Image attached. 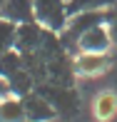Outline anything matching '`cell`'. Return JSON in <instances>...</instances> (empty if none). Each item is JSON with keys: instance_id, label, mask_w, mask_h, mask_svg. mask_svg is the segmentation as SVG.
<instances>
[{"instance_id": "8992f818", "label": "cell", "mask_w": 117, "mask_h": 122, "mask_svg": "<svg viewBox=\"0 0 117 122\" xmlns=\"http://www.w3.org/2000/svg\"><path fill=\"white\" fill-rule=\"evenodd\" d=\"M0 18L13 20L15 25L23 23H35V10H32V0H5L0 8Z\"/></svg>"}, {"instance_id": "9c48e42d", "label": "cell", "mask_w": 117, "mask_h": 122, "mask_svg": "<svg viewBox=\"0 0 117 122\" xmlns=\"http://www.w3.org/2000/svg\"><path fill=\"white\" fill-rule=\"evenodd\" d=\"M42 97L50 100V105H52L57 112H65V110H75V97H72V92L67 90H60V87H50V90L42 92Z\"/></svg>"}, {"instance_id": "5bb4252c", "label": "cell", "mask_w": 117, "mask_h": 122, "mask_svg": "<svg viewBox=\"0 0 117 122\" xmlns=\"http://www.w3.org/2000/svg\"><path fill=\"white\" fill-rule=\"evenodd\" d=\"M8 82H10V95H15V97H25L27 92H30V87H32V80H30V75H27L25 70L15 72Z\"/></svg>"}, {"instance_id": "4fadbf2b", "label": "cell", "mask_w": 117, "mask_h": 122, "mask_svg": "<svg viewBox=\"0 0 117 122\" xmlns=\"http://www.w3.org/2000/svg\"><path fill=\"white\" fill-rule=\"evenodd\" d=\"M117 112V95L112 92H102L97 100H95V115L100 120H110Z\"/></svg>"}, {"instance_id": "9a60e30c", "label": "cell", "mask_w": 117, "mask_h": 122, "mask_svg": "<svg viewBox=\"0 0 117 122\" xmlns=\"http://www.w3.org/2000/svg\"><path fill=\"white\" fill-rule=\"evenodd\" d=\"M107 30H110V37H112V42H117V8H110L107 10Z\"/></svg>"}, {"instance_id": "7c38bea8", "label": "cell", "mask_w": 117, "mask_h": 122, "mask_svg": "<svg viewBox=\"0 0 117 122\" xmlns=\"http://www.w3.org/2000/svg\"><path fill=\"white\" fill-rule=\"evenodd\" d=\"M117 8V0H67V13H82V10H110Z\"/></svg>"}, {"instance_id": "6da1fadb", "label": "cell", "mask_w": 117, "mask_h": 122, "mask_svg": "<svg viewBox=\"0 0 117 122\" xmlns=\"http://www.w3.org/2000/svg\"><path fill=\"white\" fill-rule=\"evenodd\" d=\"M105 23H107V10H82V13H72L67 18L65 30L60 32V40H62L65 47L67 45L77 47V40H80L87 30H92V27H97V25H105Z\"/></svg>"}, {"instance_id": "e0dca14e", "label": "cell", "mask_w": 117, "mask_h": 122, "mask_svg": "<svg viewBox=\"0 0 117 122\" xmlns=\"http://www.w3.org/2000/svg\"><path fill=\"white\" fill-rule=\"evenodd\" d=\"M3 3H5V0H0V8H3Z\"/></svg>"}, {"instance_id": "3957f363", "label": "cell", "mask_w": 117, "mask_h": 122, "mask_svg": "<svg viewBox=\"0 0 117 122\" xmlns=\"http://www.w3.org/2000/svg\"><path fill=\"white\" fill-rule=\"evenodd\" d=\"M23 107H25V120L27 122H50L57 117V110L50 105L47 97L42 95H32L27 92L23 97Z\"/></svg>"}, {"instance_id": "2e32d148", "label": "cell", "mask_w": 117, "mask_h": 122, "mask_svg": "<svg viewBox=\"0 0 117 122\" xmlns=\"http://www.w3.org/2000/svg\"><path fill=\"white\" fill-rule=\"evenodd\" d=\"M8 95H10V82L5 80L3 75H0V100H3V97H8Z\"/></svg>"}, {"instance_id": "ba28073f", "label": "cell", "mask_w": 117, "mask_h": 122, "mask_svg": "<svg viewBox=\"0 0 117 122\" xmlns=\"http://www.w3.org/2000/svg\"><path fill=\"white\" fill-rule=\"evenodd\" d=\"M0 122H25L23 97L8 95V97L0 100Z\"/></svg>"}, {"instance_id": "7a4b0ae2", "label": "cell", "mask_w": 117, "mask_h": 122, "mask_svg": "<svg viewBox=\"0 0 117 122\" xmlns=\"http://www.w3.org/2000/svg\"><path fill=\"white\" fill-rule=\"evenodd\" d=\"M35 23L50 32H62L67 25V0H32Z\"/></svg>"}, {"instance_id": "277c9868", "label": "cell", "mask_w": 117, "mask_h": 122, "mask_svg": "<svg viewBox=\"0 0 117 122\" xmlns=\"http://www.w3.org/2000/svg\"><path fill=\"white\" fill-rule=\"evenodd\" d=\"M45 27L37 23H23L18 25V42H15V50L18 52H32L45 42Z\"/></svg>"}, {"instance_id": "30bf717a", "label": "cell", "mask_w": 117, "mask_h": 122, "mask_svg": "<svg viewBox=\"0 0 117 122\" xmlns=\"http://www.w3.org/2000/svg\"><path fill=\"white\" fill-rule=\"evenodd\" d=\"M23 70V52H18V50H8V52L0 55V75L5 77V80H10L15 72H20Z\"/></svg>"}, {"instance_id": "52a82bcc", "label": "cell", "mask_w": 117, "mask_h": 122, "mask_svg": "<svg viewBox=\"0 0 117 122\" xmlns=\"http://www.w3.org/2000/svg\"><path fill=\"white\" fill-rule=\"evenodd\" d=\"M75 67L82 75H97L107 67V55L105 52H80V57L75 60Z\"/></svg>"}, {"instance_id": "5b68a950", "label": "cell", "mask_w": 117, "mask_h": 122, "mask_svg": "<svg viewBox=\"0 0 117 122\" xmlns=\"http://www.w3.org/2000/svg\"><path fill=\"white\" fill-rule=\"evenodd\" d=\"M112 45V37H110L107 25H97L92 30H87L85 35L77 40V50L80 52H107Z\"/></svg>"}, {"instance_id": "8fae6325", "label": "cell", "mask_w": 117, "mask_h": 122, "mask_svg": "<svg viewBox=\"0 0 117 122\" xmlns=\"http://www.w3.org/2000/svg\"><path fill=\"white\" fill-rule=\"evenodd\" d=\"M15 42H18V25L8 18H0V55L15 50Z\"/></svg>"}]
</instances>
